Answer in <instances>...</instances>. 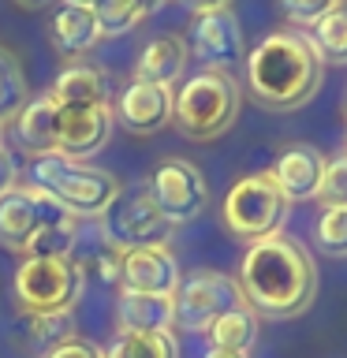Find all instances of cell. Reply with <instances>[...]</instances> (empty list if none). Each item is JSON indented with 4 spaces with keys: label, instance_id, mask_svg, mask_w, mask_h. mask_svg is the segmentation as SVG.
I'll return each instance as SVG.
<instances>
[{
    "label": "cell",
    "instance_id": "e0dca14e",
    "mask_svg": "<svg viewBox=\"0 0 347 358\" xmlns=\"http://www.w3.org/2000/svg\"><path fill=\"white\" fill-rule=\"evenodd\" d=\"M120 332H172L176 310L168 295H142V291H120L116 299Z\"/></svg>",
    "mask_w": 347,
    "mask_h": 358
},
{
    "label": "cell",
    "instance_id": "cb8c5ba5",
    "mask_svg": "<svg viewBox=\"0 0 347 358\" xmlns=\"http://www.w3.org/2000/svg\"><path fill=\"white\" fill-rule=\"evenodd\" d=\"M27 101H30V86H27V75H22L19 56L0 45V127L15 120Z\"/></svg>",
    "mask_w": 347,
    "mask_h": 358
},
{
    "label": "cell",
    "instance_id": "83f0119b",
    "mask_svg": "<svg viewBox=\"0 0 347 358\" xmlns=\"http://www.w3.org/2000/svg\"><path fill=\"white\" fill-rule=\"evenodd\" d=\"M321 209H347V150L325 161V176L318 187Z\"/></svg>",
    "mask_w": 347,
    "mask_h": 358
},
{
    "label": "cell",
    "instance_id": "f1b7e54d",
    "mask_svg": "<svg viewBox=\"0 0 347 358\" xmlns=\"http://www.w3.org/2000/svg\"><path fill=\"white\" fill-rule=\"evenodd\" d=\"M336 4H344V0H280V8H284V15L291 27H313L318 19H325Z\"/></svg>",
    "mask_w": 347,
    "mask_h": 358
},
{
    "label": "cell",
    "instance_id": "52a82bcc",
    "mask_svg": "<svg viewBox=\"0 0 347 358\" xmlns=\"http://www.w3.org/2000/svg\"><path fill=\"white\" fill-rule=\"evenodd\" d=\"M235 306H246L239 280L217 268H201V273L179 280L176 295H172V310H176V324L187 332H206L220 313H228Z\"/></svg>",
    "mask_w": 347,
    "mask_h": 358
},
{
    "label": "cell",
    "instance_id": "9a60e30c",
    "mask_svg": "<svg viewBox=\"0 0 347 358\" xmlns=\"http://www.w3.org/2000/svg\"><path fill=\"white\" fill-rule=\"evenodd\" d=\"M269 172H273L276 187L284 190L288 201H313L325 176V153L310 142H295L276 157V164Z\"/></svg>",
    "mask_w": 347,
    "mask_h": 358
},
{
    "label": "cell",
    "instance_id": "f546056e",
    "mask_svg": "<svg viewBox=\"0 0 347 358\" xmlns=\"http://www.w3.org/2000/svg\"><path fill=\"white\" fill-rule=\"evenodd\" d=\"M120 257H123V250H116L108 239H101V243L94 246V254H90V265L101 273V280L116 284V280H120Z\"/></svg>",
    "mask_w": 347,
    "mask_h": 358
},
{
    "label": "cell",
    "instance_id": "7a4b0ae2",
    "mask_svg": "<svg viewBox=\"0 0 347 358\" xmlns=\"http://www.w3.org/2000/svg\"><path fill=\"white\" fill-rule=\"evenodd\" d=\"M325 64L302 30H273L246 56V86L257 105L273 112L302 108L321 90Z\"/></svg>",
    "mask_w": 347,
    "mask_h": 358
},
{
    "label": "cell",
    "instance_id": "4316f807",
    "mask_svg": "<svg viewBox=\"0 0 347 358\" xmlns=\"http://www.w3.org/2000/svg\"><path fill=\"white\" fill-rule=\"evenodd\" d=\"M313 239L329 257H347V209H325L313 224Z\"/></svg>",
    "mask_w": 347,
    "mask_h": 358
},
{
    "label": "cell",
    "instance_id": "74e56055",
    "mask_svg": "<svg viewBox=\"0 0 347 358\" xmlns=\"http://www.w3.org/2000/svg\"><path fill=\"white\" fill-rule=\"evenodd\" d=\"M0 145H4V127H0Z\"/></svg>",
    "mask_w": 347,
    "mask_h": 358
},
{
    "label": "cell",
    "instance_id": "7402d4cb",
    "mask_svg": "<svg viewBox=\"0 0 347 358\" xmlns=\"http://www.w3.org/2000/svg\"><path fill=\"white\" fill-rule=\"evenodd\" d=\"M321 64H347V0L336 4L325 19H318L306 34Z\"/></svg>",
    "mask_w": 347,
    "mask_h": 358
},
{
    "label": "cell",
    "instance_id": "1f68e13d",
    "mask_svg": "<svg viewBox=\"0 0 347 358\" xmlns=\"http://www.w3.org/2000/svg\"><path fill=\"white\" fill-rule=\"evenodd\" d=\"M19 187V161L15 153L8 150V145H0V198L8 194V190Z\"/></svg>",
    "mask_w": 347,
    "mask_h": 358
},
{
    "label": "cell",
    "instance_id": "d4e9b609",
    "mask_svg": "<svg viewBox=\"0 0 347 358\" xmlns=\"http://www.w3.org/2000/svg\"><path fill=\"white\" fill-rule=\"evenodd\" d=\"M94 15H97V27H101V38H105V34L116 38V34H127V30L139 27L146 19V8L139 0H97Z\"/></svg>",
    "mask_w": 347,
    "mask_h": 358
},
{
    "label": "cell",
    "instance_id": "7c38bea8",
    "mask_svg": "<svg viewBox=\"0 0 347 358\" xmlns=\"http://www.w3.org/2000/svg\"><path fill=\"white\" fill-rule=\"evenodd\" d=\"M179 262L168 246H139V250H123L120 257V291H142V295H176Z\"/></svg>",
    "mask_w": 347,
    "mask_h": 358
},
{
    "label": "cell",
    "instance_id": "8d00e7d4",
    "mask_svg": "<svg viewBox=\"0 0 347 358\" xmlns=\"http://www.w3.org/2000/svg\"><path fill=\"white\" fill-rule=\"evenodd\" d=\"M67 4H78V8H94L97 0H67Z\"/></svg>",
    "mask_w": 347,
    "mask_h": 358
},
{
    "label": "cell",
    "instance_id": "ba28073f",
    "mask_svg": "<svg viewBox=\"0 0 347 358\" xmlns=\"http://www.w3.org/2000/svg\"><path fill=\"white\" fill-rule=\"evenodd\" d=\"M60 220H71V213L49 190H41L34 183H19L15 190H8L0 198V246L15 250V254H27L34 235H41L45 228H52Z\"/></svg>",
    "mask_w": 347,
    "mask_h": 358
},
{
    "label": "cell",
    "instance_id": "2e32d148",
    "mask_svg": "<svg viewBox=\"0 0 347 358\" xmlns=\"http://www.w3.org/2000/svg\"><path fill=\"white\" fill-rule=\"evenodd\" d=\"M190 49L179 34H161L142 49L139 64H134V83H153V86H168L172 90L187 71Z\"/></svg>",
    "mask_w": 347,
    "mask_h": 358
},
{
    "label": "cell",
    "instance_id": "5bb4252c",
    "mask_svg": "<svg viewBox=\"0 0 347 358\" xmlns=\"http://www.w3.org/2000/svg\"><path fill=\"white\" fill-rule=\"evenodd\" d=\"M131 134H157L172 123V90L153 83H131L112 112Z\"/></svg>",
    "mask_w": 347,
    "mask_h": 358
},
{
    "label": "cell",
    "instance_id": "8fae6325",
    "mask_svg": "<svg viewBox=\"0 0 347 358\" xmlns=\"http://www.w3.org/2000/svg\"><path fill=\"white\" fill-rule=\"evenodd\" d=\"M56 153L71 157V161H86L101 145L112 138V116L108 101L105 105H56Z\"/></svg>",
    "mask_w": 347,
    "mask_h": 358
},
{
    "label": "cell",
    "instance_id": "d590c367",
    "mask_svg": "<svg viewBox=\"0 0 347 358\" xmlns=\"http://www.w3.org/2000/svg\"><path fill=\"white\" fill-rule=\"evenodd\" d=\"M139 4L146 8V15H150V11H157V8H161V4H168V0H139Z\"/></svg>",
    "mask_w": 347,
    "mask_h": 358
},
{
    "label": "cell",
    "instance_id": "603a6c76",
    "mask_svg": "<svg viewBox=\"0 0 347 358\" xmlns=\"http://www.w3.org/2000/svg\"><path fill=\"white\" fill-rule=\"evenodd\" d=\"M105 358H179L172 332H116Z\"/></svg>",
    "mask_w": 347,
    "mask_h": 358
},
{
    "label": "cell",
    "instance_id": "6da1fadb",
    "mask_svg": "<svg viewBox=\"0 0 347 358\" xmlns=\"http://www.w3.org/2000/svg\"><path fill=\"white\" fill-rule=\"evenodd\" d=\"M235 280H239L243 302L257 317L269 321L299 317L318 295V265H313L310 250L288 239L284 231L246 246Z\"/></svg>",
    "mask_w": 347,
    "mask_h": 358
},
{
    "label": "cell",
    "instance_id": "5b68a950",
    "mask_svg": "<svg viewBox=\"0 0 347 358\" xmlns=\"http://www.w3.org/2000/svg\"><path fill=\"white\" fill-rule=\"evenodd\" d=\"M288 209H291V201L276 187L273 172H254V176L235 179L228 187L224 206H220V220L235 239L257 243V239H269V235H276L284 228Z\"/></svg>",
    "mask_w": 347,
    "mask_h": 358
},
{
    "label": "cell",
    "instance_id": "e575fe53",
    "mask_svg": "<svg viewBox=\"0 0 347 358\" xmlns=\"http://www.w3.org/2000/svg\"><path fill=\"white\" fill-rule=\"evenodd\" d=\"M15 4H19L22 11H41V8H49L52 0H15Z\"/></svg>",
    "mask_w": 347,
    "mask_h": 358
},
{
    "label": "cell",
    "instance_id": "8992f818",
    "mask_svg": "<svg viewBox=\"0 0 347 358\" xmlns=\"http://www.w3.org/2000/svg\"><path fill=\"white\" fill-rule=\"evenodd\" d=\"M86 273L75 257H27L15 273V299L27 313H71Z\"/></svg>",
    "mask_w": 347,
    "mask_h": 358
},
{
    "label": "cell",
    "instance_id": "ffe728a7",
    "mask_svg": "<svg viewBox=\"0 0 347 358\" xmlns=\"http://www.w3.org/2000/svg\"><path fill=\"white\" fill-rule=\"evenodd\" d=\"M56 105H105V75L90 64H67L49 90Z\"/></svg>",
    "mask_w": 347,
    "mask_h": 358
},
{
    "label": "cell",
    "instance_id": "30bf717a",
    "mask_svg": "<svg viewBox=\"0 0 347 358\" xmlns=\"http://www.w3.org/2000/svg\"><path fill=\"white\" fill-rule=\"evenodd\" d=\"M105 239L116 250H139V246H168L172 224L161 217V209L153 206V198L146 194H131V198H116L105 209Z\"/></svg>",
    "mask_w": 347,
    "mask_h": 358
},
{
    "label": "cell",
    "instance_id": "484cf974",
    "mask_svg": "<svg viewBox=\"0 0 347 358\" xmlns=\"http://www.w3.org/2000/svg\"><path fill=\"white\" fill-rule=\"evenodd\" d=\"M27 324H30V340L49 351V347L75 336V310L71 313H27Z\"/></svg>",
    "mask_w": 347,
    "mask_h": 358
},
{
    "label": "cell",
    "instance_id": "d6986e66",
    "mask_svg": "<svg viewBox=\"0 0 347 358\" xmlns=\"http://www.w3.org/2000/svg\"><path fill=\"white\" fill-rule=\"evenodd\" d=\"M56 101L49 94L30 97L15 116V138L22 150H30L34 157L41 153H56Z\"/></svg>",
    "mask_w": 347,
    "mask_h": 358
},
{
    "label": "cell",
    "instance_id": "3957f363",
    "mask_svg": "<svg viewBox=\"0 0 347 358\" xmlns=\"http://www.w3.org/2000/svg\"><path fill=\"white\" fill-rule=\"evenodd\" d=\"M243 90L224 67H201L172 94V120L179 134L194 142L220 138L224 131H232V123L239 120Z\"/></svg>",
    "mask_w": 347,
    "mask_h": 358
},
{
    "label": "cell",
    "instance_id": "9c48e42d",
    "mask_svg": "<svg viewBox=\"0 0 347 358\" xmlns=\"http://www.w3.org/2000/svg\"><path fill=\"white\" fill-rule=\"evenodd\" d=\"M146 194L153 198V206L161 209V217L172 224H190L194 217H201V209L209 206V183L201 176L198 164L183 161V157H168L153 168L150 187Z\"/></svg>",
    "mask_w": 347,
    "mask_h": 358
},
{
    "label": "cell",
    "instance_id": "ac0fdd59",
    "mask_svg": "<svg viewBox=\"0 0 347 358\" xmlns=\"http://www.w3.org/2000/svg\"><path fill=\"white\" fill-rule=\"evenodd\" d=\"M49 30H52L56 49L64 56H71V60L75 56H86L101 41V27H97L94 8H78V4H67V0L52 11Z\"/></svg>",
    "mask_w": 347,
    "mask_h": 358
},
{
    "label": "cell",
    "instance_id": "836d02e7",
    "mask_svg": "<svg viewBox=\"0 0 347 358\" xmlns=\"http://www.w3.org/2000/svg\"><path fill=\"white\" fill-rule=\"evenodd\" d=\"M206 358H250V351H224V347H209Z\"/></svg>",
    "mask_w": 347,
    "mask_h": 358
},
{
    "label": "cell",
    "instance_id": "277c9868",
    "mask_svg": "<svg viewBox=\"0 0 347 358\" xmlns=\"http://www.w3.org/2000/svg\"><path fill=\"white\" fill-rule=\"evenodd\" d=\"M34 187L49 190L71 217H105V209L123 194L112 172L60 153L34 157Z\"/></svg>",
    "mask_w": 347,
    "mask_h": 358
},
{
    "label": "cell",
    "instance_id": "4dcf8cb0",
    "mask_svg": "<svg viewBox=\"0 0 347 358\" xmlns=\"http://www.w3.org/2000/svg\"><path fill=\"white\" fill-rule=\"evenodd\" d=\"M45 358H105V351H101L97 343L71 336V340H64V343L49 347V351H45Z\"/></svg>",
    "mask_w": 347,
    "mask_h": 358
},
{
    "label": "cell",
    "instance_id": "4fadbf2b",
    "mask_svg": "<svg viewBox=\"0 0 347 358\" xmlns=\"http://www.w3.org/2000/svg\"><path fill=\"white\" fill-rule=\"evenodd\" d=\"M187 49L206 67H224V71H228L235 60H243V30H239V19L232 15V8L194 15Z\"/></svg>",
    "mask_w": 347,
    "mask_h": 358
},
{
    "label": "cell",
    "instance_id": "d6a6232c",
    "mask_svg": "<svg viewBox=\"0 0 347 358\" xmlns=\"http://www.w3.org/2000/svg\"><path fill=\"white\" fill-rule=\"evenodd\" d=\"M183 4L194 11V15H206V11H224V8H232V0H183Z\"/></svg>",
    "mask_w": 347,
    "mask_h": 358
},
{
    "label": "cell",
    "instance_id": "44dd1931",
    "mask_svg": "<svg viewBox=\"0 0 347 358\" xmlns=\"http://www.w3.org/2000/svg\"><path fill=\"white\" fill-rule=\"evenodd\" d=\"M209 347H224V351H250L257 343V313L250 306H235L220 313L206 329Z\"/></svg>",
    "mask_w": 347,
    "mask_h": 358
}]
</instances>
